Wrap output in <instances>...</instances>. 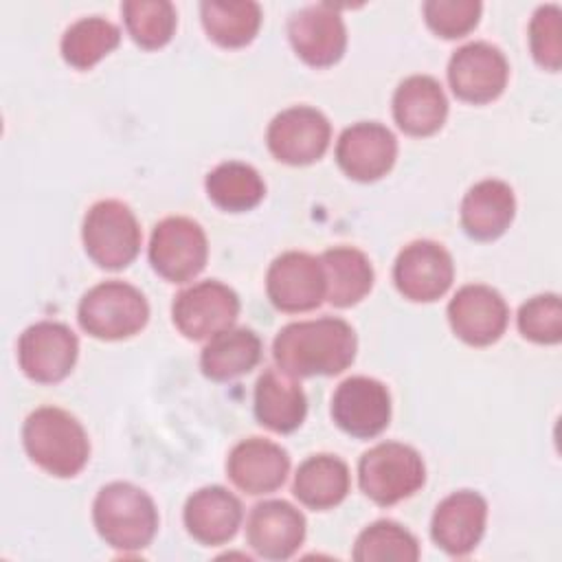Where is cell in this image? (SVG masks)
<instances>
[{"label":"cell","instance_id":"obj_2","mask_svg":"<svg viewBox=\"0 0 562 562\" xmlns=\"http://www.w3.org/2000/svg\"><path fill=\"white\" fill-rule=\"evenodd\" d=\"M22 441L31 461L59 479L79 474L90 457L83 426L57 406L35 408L24 422Z\"/></svg>","mask_w":562,"mask_h":562},{"label":"cell","instance_id":"obj_13","mask_svg":"<svg viewBox=\"0 0 562 562\" xmlns=\"http://www.w3.org/2000/svg\"><path fill=\"white\" fill-rule=\"evenodd\" d=\"M331 417L336 426L351 437H378L391 422L389 389L367 375L347 378L331 397Z\"/></svg>","mask_w":562,"mask_h":562},{"label":"cell","instance_id":"obj_18","mask_svg":"<svg viewBox=\"0 0 562 562\" xmlns=\"http://www.w3.org/2000/svg\"><path fill=\"white\" fill-rule=\"evenodd\" d=\"M246 538L268 560L292 558L305 540V516L288 501H263L250 509Z\"/></svg>","mask_w":562,"mask_h":562},{"label":"cell","instance_id":"obj_22","mask_svg":"<svg viewBox=\"0 0 562 562\" xmlns=\"http://www.w3.org/2000/svg\"><path fill=\"white\" fill-rule=\"evenodd\" d=\"M393 116L400 130L411 136L439 132L448 116V99L441 83L430 75L404 79L393 94Z\"/></svg>","mask_w":562,"mask_h":562},{"label":"cell","instance_id":"obj_31","mask_svg":"<svg viewBox=\"0 0 562 562\" xmlns=\"http://www.w3.org/2000/svg\"><path fill=\"white\" fill-rule=\"evenodd\" d=\"M127 33L132 40L147 48L165 46L176 31V9L167 0H127L121 7Z\"/></svg>","mask_w":562,"mask_h":562},{"label":"cell","instance_id":"obj_33","mask_svg":"<svg viewBox=\"0 0 562 562\" xmlns=\"http://www.w3.org/2000/svg\"><path fill=\"white\" fill-rule=\"evenodd\" d=\"M518 329L538 345H558L562 340V303L558 294H538L520 305Z\"/></svg>","mask_w":562,"mask_h":562},{"label":"cell","instance_id":"obj_17","mask_svg":"<svg viewBox=\"0 0 562 562\" xmlns=\"http://www.w3.org/2000/svg\"><path fill=\"white\" fill-rule=\"evenodd\" d=\"M397 158L393 132L380 123L364 121L347 127L336 143L338 167L358 182L380 180Z\"/></svg>","mask_w":562,"mask_h":562},{"label":"cell","instance_id":"obj_4","mask_svg":"<svg viewBox=\"0 0 562 562\" xmlns=\"http://www.w3.org/2000/svg\"><path fill=\"white\" fill-rule=\"evenodd\" d=\"M83 331L99 340H121L138 334L149 321L143 292L125 281H103L88 290L77 310Z\"/></svg>","mask_w":562,"mask_h":562},{"label":"cell","instance_id":"obj_15","mask_svg":"<svg viewBox=\"0 0 562 562\" xmlns=\"http://www.w3.org/2000/svg\"><path fill=\"white\" fill-rule=\"evenodd\" d=\"M288 37L296 55L314 66H334L347 48V29L338 7L329 2L310 4L292 13L288 22Z\"/></svg>","mask_w":562,"mask_h":562},{"label":"cell","instance_id":"obj_20","mask_svg":"<svg viewBox=\"0 0 562 562\" xmlns=\"http://www.w3.org/2000/svg\"><path fill=\"white\" fill-rule=\"evenodd\" d=\"M226 472L235 487L246 494L259 496L279 490L290 472L288 452L261 437H250L239 441L226 461Z\"/></svg>","mask_w":562,"mask_h":562},{"label":"cell","instance_id":"obj_30","mask_svg":"<svg viewBox=\"0 0 562 562\" xmlns=\"http://www.w3.org/2000/svg\"><path fill=\"white\" fill-rule=\"evenodd\" d=\"M121 42V31L105 18L92 15L70 24L61 37V57L77 70H88L112 53Z\"/></svg>","mask_w":562,"mask_h":562},{"label":"cell","instance_id":"obj_35","mask_svg":"<svg viewBox=\"0 0 562 562\" xmlns=\"http://www.w3.org/2000/svg\"><path fill=\"white\" fill-rule=\"evenodd\" d=\"M481 9L479 0H428L424 2V18L439 37L454 40L479 24Z\"/></svg>","mask_w":562,"mask_h":562},{"label":"cell","instance_id":"obj_25","mask_svg":"<svg viewBox=\"0 0 562 562\" xmlns=\"http://www.w3.org/2000/svg\"><path fill=\"white\" fill-rule=\"evenodd\" d=\"M325 277V299L336 307H349L362 301L373 285L369 257L351 246H336L321 255Z\"/></svg>","mask_w":562,"mask_h":562},{"label":"cell","instance_id":"obj_9","mask_svg":"<svg viewBox=\"0 0 562 562\" xmlns=\"http://www.w3.org/2000/svg\"><path fill=\"white\" fill-rule=\"evenodd\" d=\"M79 340L57 321H40L26 327L18 340V362L26 378L40 384L61 382L75 367Z\"/></svg>","mask_w":562,"mask_h":562},{"label":"cell","instance_id":"obj_24","mask_svg":"<svg viewBox=\"0 0 562 562\" xmlns=\"http://www.w3.org/2000/svg\"><path fill=\"white\" fill-rule=\"evenodd\" d=\"M255 415L274 432L296 430L307 415V400L292 375L266 369L255 386Z\"/></svg>","mask_w":562,"mask_h":562},{"label":"cell","instance_id":"obj_34","mask_svg":"<svg viewBox=\"0 0 562 562\" xmlns=\"http://www.w3.org/2000/svg\"><path fill=\"white\" fill-rule=\"evenodd\" d=\"M529 46L533 59L555 72L562 66V11L558 4H542L529 22Z\"/></svg>","mask_w":562,"mask_h":562},{"label":"cell","instance_id":"obj_14","mask_svg":"<svg viewBox=\"0 0 562 562\" xmlns=\"http://www.w3.org/2000/svg\"><path fill=\"white\" fill-rule=\"evenodd\" d=\"M270 303L281 312H310L325 299V277L321 259L290 250L279 255L266 274Z\"/></svg>","mask_w":562,"mask_h":562},{"label":"cell","instance_id":"obj_28","mask_svg":"<svg viewBox=\"0 0 562 562\" xmlns=\"http://www.w3.org/2000/svg\"><path fill=\"white\" fill-rule=\"evenodd\" d=\"M200 13L209 37L224 48L250 44L261 26V7L252 0H206Z\"/></svg>","mask_w":562,"mask_h":562},{"label":"cell","instance_id":"obj_27","mask_svg":"<svg viewBox=\"0 0 562 562\" xmlns=\"http://www.w3.org/2000/svg\"><path fill=\"white\" fill-rule=\"evenodd\" d=\"M349 483V468L340 457L314 454L299 465L292 492L305 507L329 509L345 501Z\"/></svg>","mask_w":562,"mask_h":562},{"label":"cell","instance_id":"obj_7","mask_svg":"<svg viewBox=\"0 0 562 562\" xmlns=\"http://www.w3.org/2000/svg\"><path fill=\"white\" fill-rule=\"evenodd\" d=\"M209 257V241L198 222L173 215L156 224L149 239L151 268L171 283H184L198 277Z\"/></svg>","mask_w":562,"mask_h":562},{"label":"cell","instance_id":"obj_5","mask_svg":"<svg viewBox=\"0 0 562 562\" xmlns=\"http://www.w3.org/2000/svg\"><path fill=\"white\" fill-rule=\"evenodd\" d=\"M424 481L426 465L419 452L400 441H382L369 448L358 463L360 490L382 507L413 496Z\"/></svg>","mask_w":562,"mask_h":562},{"label":"cell","instance_id":"obj_19","mask_svg":"<svg viewBox=\"0 0 562 562\" xmlns=\"http://www.w3.org/2000/svg\"><path fill=\"white\" fill-rule=\"evenodd\" d=\"M487 522V503L479 492L461 490L446 496L430 522L432 540L450 555L470 553L483 538Z\"/></svg>","mask_w":562,"mask_h":562},{"label":"cell","instance_id":"obj_3","mask_svg":"<svg viewBox=\"0 0 562 562\" xmlns=\"http://www.w3.org/2000/svg\"><path fill=\"white\" fill-rule=\"evenodd\" d=\"M92 520L105 544L119 551H140L156 536L158 509L145 490L114 481L94 496Z\"/></svg>","mask_w":562,"mask_h":562},{"label":"cell","instance_id":"obj_32","mask_svg":"<svg viewBox=\"0 0 562 562\" xmlns=\"http://www.w3.org/2000/svg\"><path fill=\"white\" fill-rule=\"evenodd\" d=\"M351 555L358 562H375V560L415 562L419 558V544L415 536L402 525L393 520H378L360 531Z\"/></svg>","mask_w":562,"mask_h":562},{"label":"cell","instance_id":"obj_29","mask_svg":"<svg viewBox=\"0 0 562 562\" xmlns=\"http://www.w3.org/2000/svg\"><path fill=\"white\" fill-rule=\"evenodd\" d=\"M206 193L215 206L228 213H241L255 209L263 195L266 184L259 171L246 162L228 160L217 165L206 176Z\"/></svg>","mask_w":562,"mask_h":562},{"label":"cell","instance_id":"obj_8","mask_svg":"<svg viewBox=\"0 0 562 562\" xmlns=\"http://www.w3.org/2000/svg\"><path fill=\"white\" fill-rule=\"evenodd\" d=\"M239 316V296L233 288L209 279L182 290L171 305L178 331L189 340H206L233 327Z\"/></svg>","mask_w":562,"mask_h":562},{"label":"cell","instance_id":"obj_10","mask_svg":"<svg viewBox=\"0 0 562 562\" xmlns=\"http://www.w3.org/2000/svg\"><path fill=\"white\" fill-rule=\"evenodd\" d=\"M331 125L323 112L294 105L279 112L266 132L270 154L285 165L316 162L329 147Z\"/></svg>","mask_w":562,"mask_h":562},{"label":"cell","instance_id":"obj_23","mask_svg":"<svg viewBox=\"0 0 562 562\" xmlns=\"http://www.w3.org/2000/svg\"><path fill=\"white\" fill-rule=\"evenodd\" d=\"M516 215V198L507 182L487 178L470 187L461 202L463 231L481 241L501 237Z\"/></svg>","mask_w":562,"mask_h":562},{"label":"cell","instance_id":"obj_21","mask_svg":"<svg viewBox=\"0 0 562 562\" xmlns=\"http://www.w3.org/2000/svg\"><path fill=\"white\" fill-rule=\"evenodd\" d=\"M184 527L202 544L215 547L235 538L244 509L239 498L222 485L193 492L184 505Z\"/></svg>","mask_w":562,"mask_h":562},{"label":"cell","instance_id":"obj_26","mask_svg":"<svg viewBox=\"0 0 562 562\" xmlns=\"http://www.w3.org/2000/svg\"><path fill=\"white\" fill-rule=\"evenodd\" d=\"M261 360V340L252 329L231 327L213 336L200 356L202 373L215 382L239 378Z\"/></svg>","mask_w":562,"mask_h":562},{"label":"cell","instance_id":"obj_16","mask_svg":"<svg viewBox=\"0 0 562 562\" xmlns=\"http://www.w3.org/2000/svg\"><path fill=\"white\" fill-rule=\"evenodd\" d=\"M448 321L452 331L463 342L472 347H485L505 334L509 307L494 288L470 283L457 290V294L450 299Z\"/></svg>","mask_w":562,"mask_h":562},{"label":"cell","instance_id":"obj_1","mask_svg":"<svg viewBox=\"0 0 562 562\" xmlns=\"http://www.w3.org/2000/svg\"><path fill=\"white\" fill-rule=\"evenodd\" d=\"M356 349L353 327L336 316L290 323L272 342L274 362L292 378L338 375L353 362Z\"/></svg>","mask_w":562,"mask_h":562},{"label":"cell","instance_id":"obj_11","mask_svg":"<svg viewBox=\"0 0 562 562\" xmlns=\"http://www.w3.org/2000/svg\"><path fill=\"white\" fill-rule=\"evenodd\" d=\"M509 64L501 48L490 42H470L457 48L448 64L452 92L468 103H490L507 86Z\"/></svg>","mask_w":562,"mask_h":562},{"label":"cell","instance_id":"obj_12","mask_svg":"<svg viewBox=\"0 0 562 562\" xmlns=\"http://www.w3.org/2000/svg\"><path fill=\"white\" fill-rule=\"evenodd\" d=\"M454 279L450 252L430 239H417L402 248L393 266L397 290L417 303H430L443 296Z\"/></svg>","mask_w":562,"mask_h":562},{"label":"cell","instance_id":"obj_6","mask_svg":"<svg viewBox=\"0 0 562 562\" xmlns=\"http://www.w3.org/2000/svg\"><path fill=\"white\" fill-rule=\"evenodd\" d=\"M81 237L88 257L105 270L130 266L143 239L136 215L121 200L94 202L83 217Z\"/></svg>","mask_w":562,"mask_h":562}]
</instances>
